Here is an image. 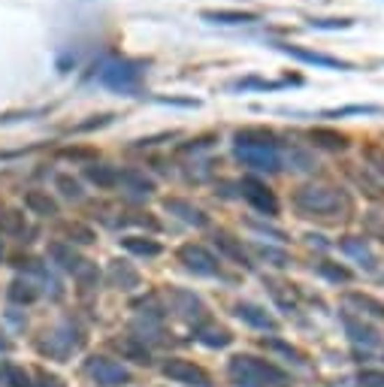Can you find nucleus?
I'll use <instances>...</instances> for the list:
<instances>
[{
	"label": "nucleus",
	"instance_id": "nucleus-1",
	"mask_svg": "<svg viewBox=\"0 0 384 387\" xmlns=\"http://www.w3.org/2000/svg\"><path fill=\"white\" fill-rule=\"evenodd\" d=\"M233 154L242 167L254 173H279L281 152L269 131H239L233 136Z\"/></svg>",
	"mask_w": 384,
	"mask_h": 387
},
{
	"label": "nucleus",
	"instance_id": "nucleus-2",
	"mask_svg": "<svg viewBox=\"0 0 384 387\" xmlns=\"http://www.w3.org/2000/svg\"><path fill=\"white\" fill-rule=\"evenodd\" d=\"M227 375H230L233 387H285L288 384V372H281L276 363L260 360L254 354L230 357Z\"/></svg>",
	"mask_w": 384,
	"mask_h": 387
},
{
	"label": "nucleus",
	"instance_id": "nucleus-3",
	"mask_svg": "<svg viewBox=\"0 0 384 387\" xmlns=\"http://www.w3.org/2000/svg\"><path fill=\"white\" fill-rule=\"evenodd\" d=\"M294 206L303 212L306 218H336L351 209L348 197L339 188L327 185H303L294 194Z\"/></svg>",
	"mask_w": 384,
	"mask_h": 387
},
{
	"label": "nucleus",
	"instance_id": "nucleus-4",
	"mask_svg": "<svg viewBox=\"0 0 384 387\" xmlns=\"http://www.w3.org/2000/svg\"><path fill=\"white\" fill-rule=\"evenodd\" d=\"M45 254H49V261L58 266V270L70 272L73 279L82 284V288H97V282H100L97 263H91L88 257H82L70 242H64V239H54V242H49V251H45Z\"/></svg>",
	"mask_w": 384,
	"mask_h": 387
},
{
	"label": "nucleus",
	"instance_id": "nucleus-5",
	"mask_svg": "<svg viewBox=\"0 0 384 387\" xmlns=\"http://www.w3.org/2000/svg\"><path fill=\"white\" fill-rule=\"evenodd\" d=\"M43 357L49 360H67L73 351H82L85 348V333L73 324V321H64L61 327H54L52 333H45L40 342H36Z\"/></svg>",
	"mask_w": 384,
	"mask_h": 387
},
{
	"label": "nucleus",
	"instance_id": "nucleus-6",
	"mask_svg": "<svg viewBox=\"0 0 384 387\" xmlns=\"http://www.w3.org/2000/svg\"><path fill=\"white\" fill-rule=\"evenodd\" d=\"M145 67H149L145 61H109L100 67L97 82L112 91H121V94H133L145 76Z\"/></svg>",
	"mask_w": 384,
	"mask_h": 387
},
{
	"label": "nucleus",
	"instance_id": "nucleus-7",
	"mask_svg": "<svg viewBox=\"0 0 384 387\" xmlns=\"http://www.w3.org/2000/svg\"><path fill=\"white\" fill-rule=\"evenodd\" d=\"M167 302H170V312L176 318L182 321H188V324H203L206 315H209V309H206V302L197 297L194 291H185V288H170L167 291Z\"/></svg>",
	"mask_w": 384,
	"mask_h": 387
},
{
	"label": "nucleus",
	"instance_id": "nucleus-8",
	"mask_svg": "<svg viewBox=\"0 0 384 387\" xmlns=\"http://www.w3.org/2000/svg\"><path fill=\"white\" fill-rule=\"evenodd\" d=\"M85 372L97 387H124V384H131V372H127L118 360H109V357H103V354L88 357Z\"/></svg>",
	"mask_w": 384,
	"mask_h": 387
},
{
	"label": "nucleus",
	"instance_id": "nucleus-9",
	"mask_svg": "<svg viewBox=\"0 0 384 387\" xmlns=\"http://www.w3.org/2000/svg\"><path fill=\"white\" fill-rule=\"evenodd\" d=\"M161 372H163V379L185 384V387H212V379H209V372L203 366L182 360V357H170V360L161 366Z\"/></svg>",
	"mask_w": 384,
	"mask_h": 387
},
{
	"label": "nucleus",
	"instance_id": "nucleus-10",
	"mask_svg": "<svg viewBox=\"0 0 384 387\" xmlns=\"http://www.w3.org/2000/svg\"><path fill=\"white\" fill-rule=\"evenodd\" d=\"M239 191H242V197L249 200L258 212H263L267 218L279 215V200H276V194H272V188L267 185V182H260L258 176H245L239 182Z\"/></svg>",
	"mask_w": 384,
	"mask_h": 387
},
{
	"label": "nucleus",
	"instance_id": "nucleus-11",
	"mask_svg": "<svg viewBox=\"0 0 384 387\" xmlns=\"http://www.w3.org/2000/svg\"><path fill=\"white\" fill-rule=\"evenodd\" d=\"M281 54L294 58L300 64H309V67H321V70H351L348 61H339L333 54H321V52H312V49H303V45H290V43H272Z\"/></svg>",
	"mask_w": 384,
	"mask_h": 387
},
{
	"label": "nucleus",
	"instance_id": "nucleus-12",
	"mask_svg": "<svg viewBox=\"0 0 384 387\" xmlns=\"http://www.w3.org/2000/svg\"><path fill=\"white\" fill-rule=\"evenodd\" d=\"M179 261L188 272L194 275H215L218 272V257L209 251V248L197 245V242H185L179 248Z\"/></svg>",
	"mask_w": 384,
	"mask_h": 387
},
{
	"label": "nucleus",
	"instance_id": "nucleus-13",
	"mask_svg": "<svg viewBox=\"0 0 384 387\" xmlns=\"http://www.w3.org/2000/svg\"><path fill=\"white\" fill-rule=\"evenodd\" d=\"M236 318L242 324H249L251 330H260V333H276L279 330V321L258 302H236Z\"/></svg>",
	"mask_w": 384,
	"mask_h": 387
},
{
	"label": "nucleus",
	"instance_id": "nucleus-14",
	"mask_svg": "<svg viewBox=\"0 0 384 387\" xmlns=\"http://www.w3.org/2000/svg\"><path fill=\"white\" fill-rule=\"evenodd\" d=\"M163 209H167L170 215H176L179 221H185V224L197 227V230L209 227V215L203 209H197L194 203L185 200V197H167V200H163Z\"/></svg>",
	"mask_w": 384,
	"mask_h": 387
},
{
	"label": "nucleus",
	"instance_id": "nucleus-15",
	"mask_svg": "<svg viewBox=\"0 0 384 387\" xmlns=\"http://www.w3.org/2000/svg\"><path fill=\"white\" fill-rule=\"evenodd\" d=\"M112 348L121 354V360H131L136 366H152V348L136 336H121V339H112Z\"/></svg>",
	"mask_w": 384,
	"mask_h": 387
},
{
	"label": "nucleus",
	"instance_id": "nucleus-16",
	"mask_svg": "<svg viewBox=\"0 0 384 387\" xmlns=\"http://www.w3.org/2000/svg\"><path fill=\"white\" fill-rule=\"evenodd\" d=\"M345 306L348 312H357V318H372V321H384V302L369 297V293H360V291H351L345 293Z\"/></svg>",
	"mask_w": 384,
	"mask_h": 387
},
{
	"label": "nucleus",
	"instance_id": "nucleus-17",
	"mask_svg": "<svg viewBox=\"0 0 384 387\" xmlns=\"http://www.w3.org/2000/svg\"><path fill=\"white\" fill-rule=\"evenodd\" d=\"M106 279H109V284H112V288H118V291H136V288L142 284V275L136 272L127 261H112V263H109Z\"/></svg>",
	"mask_w": 384,
	"mask_h": 387
},
{
	"label": "nucleus",
	"instance_id": "nucleus-18",
	"mask_svg": "<svg viewBox=\"0 0 384 387\" xmlns=\"http://www.w3.org/2000/svg\"><path fill=\"white\" fill-rule=\"evenodd\" d=\"M345 333L351 336L354 345H363V348H378L381 345V336L376 327H369L363 318H354V315H345Z\"/></svg>",
	"mask_w": 384,
	"mask_h": 387
},
{
	"label": "nucleus",
	"instance_id": "nucleus-19",
	"mask_svg": "<svg viewBox=\"0 0 384 387\" xmlns=\"http://www.w3.org/2000/svg\"><path fill=\"white\" fill-rule=\"evenodd\" d=\"M200 18L209 24H254V22H260L258 13H245V9H203Z\"/></svg>",
	"mask_w": 384,
	"mask_h": 387
},
{
	"label": "nucleus",
	"instance_id": "nucleus-20",
	"mask_svg": "<svg viewBox=\"0 0 384 387\" xmlns=\"http://www.w3.org/2000/svg\"><path fill=\"white\" fill-rule=\"evenodd\" d=\"M339 248L351 257V261H357L367 272L376 270V263H378V261H376V254H372V248L367 245V239H363V236H345L342 242H339Z\"/></svg>",
	"mask_w": 384,
	"mask_h": 387
},
{
	"label": "nucleus",
	"instance_id": "nucleus-21",
	"mask_svg": "<svg viewBox=\"0 0 384 387\" xmlns=\"http://www.w3.org/2000/svg\"><path fill=\"white\" fill-rule=\"evenodd\" d=\"M215 245H218V251H221V254L227 257V261H233L236 266H251L249 251H245L239 239L230 236L227 230H218V233H215Z\"/></svg>",
	"mask_w": 384,
	"mask_h": 387
},
{
	"label": "nucleus",
	"instance_id": "nucleus-22",
	"mask_svg": "<svg viewBox=\"0 0 384 387\" xmlns=\"http://www.w3.org/2000/svg\"><path fill=\"white\" fill-rule=\"evenodd\" d=\"M288 85H300V79H260V76H249V79H236L227 85V91H279Z\"/></svg>",
	"mask_w": 384,
	"mask_h": 387
},
{
	"label": "nucleus",
	"instance_id": "nucleus-23",
	"mask_svg": "<svg viewBox=\"0 0 384 387\" xmlns=\"http://www.w3.org/2000/svg\"><path fill=\"white\" fill-rule=\"evenodd\" d=\"M194 339L206 348H227L233 342V333L227 327H218V324H200L194 330Z\"/></svg>",
	"mask_w": 384,
	"mask_h": 387
},
{
	"label": "nucleus",
	"instance_id": "nucleus-24",
	"mask_svg": "<svg viewBox=\"0 0 384 387\" xmlns=\"http://www.w3.org/2000/svg\"><path fill=\"white\" fill-rule=\"evenodd\" d=\"M24 206L40 218H54L58 215V203L54 197H49V191H27L24 194Z\"/></svg>",
	"mask_w": 384,
	"mask_h": 387
},
{
	"label": "nucleus",
	"instance_id": "nucleus-25",
	"mask_svg": "<svg viewBox=\"0 0 384 387\" xmlns=\"http://www.w3.org/2000/svg\"><path fill=\"white\" fill-rule=\"evenodd\" d=\"M6 297H9V302H15V306H31V302L40 300V288H36L31 279H15L6 288Z\"/></svg>",
	"mask_w": 384,
	"mask_h": 387
},
{
	"label": "nucleus",
	"instance_id": "nucleus-26",
	"mask_svg": "<svg viewBox=\"0 0 384 387\" xmlns=\"http://www.w3.org/2000/svg\"><path fill=\"white\" fill-rule=\"evenodd\" d=\"M121 248H124V251H131V254H140V257H158L163 251L161 242H158V239H152V236H124Z\"/></svg>",
	"mask_w": 384,
	"mask_h": 387
},
{
	"label": "nucleus",
	"instance_id": "nucleus-27",
	"mask_svg": "<svg viewBox=\"0 0 384 387\" xmlns=\"http://www.w3.org/2000/svg\"><path fill=\"white\" fill-rule=\"evenodd\" d=\"M85 179L94 182L97 188L109 191V188L118 185V170L109 167V163H88V167H85Z\"/></svg>",
	"mask_w": 384,
	"mask_h": 387
},
{
	"label": "nucleus",
	"instance_id": "nucleus-28",
	"mask_svg": "<svg viewBox=\"0 0 384 387\" xmlns=\"http://www.w3.org/2000/svg\"><path fill=\"white\" fill-rule=\"evenodd\" d=\"M118 185L133 191V194H152L154 191V182L145 176L142 170H121L118 173Z\"/></svg>",
	"mask_w": 384,
	"mask_h": 387
},
{
	"label": "nucleus",
	"instance_id": "nucleus-29",
	"mask_svg": "<svg viewBox=\"0 0 384 387\" xmlns=\"http://www.w3.org/2000/svg\"><path fill=\"white\" fill-rule=\"evenodd\" d=\"M312 143L321 145V149H327V152L348 149V140H345L342 133H336V131H327V127H315V131H312Z\"/></svg>",
	"mask_w": 384,
	"mask_h": 387
},
{
	"label": "nucleus",
	"instance_id": "nucleus-30",
	"mask_svg": "<svg viewBox=\"0 0 384 387\" xmlns=\"http://www.w3.org/2000/svg\"><path fill=\"white\" fill-rule=\"evenodd\" d=\"M64 236H67L70 245H91L94 242V230L88 224H82V221H70V224H64Z\"/></svg>",
	"mask_w": 384,
	"mask_h": 387
},
{
	"label": "nucleus",
	"instance_id": "nucleus-31",
	"mask_svg": "<svg viewBox=\"0 0 384 387\" xmlns=\"http://www.w3.org/2000/svg\"><path fill=\"white\" fill-rule=\"evenodd\" d=\"M54 188H58V194H61L64 200H82V197H85L82 182L73 179L70 173H58V176H54Z\"/></svg>",
	"mask_w": 384,
	"mask_h": 387
},
{
	"label": "nucleus",
	"instance_id": "nucleus-32",
	"mask_svg": "<svg viewBox=\"0 0 384 387\" xmlns=\"http://www.w3.org/2000/svg\"><path fill=\"white\" fill-rule=\"evenodd\" d=\"M254 254H258L263 263L279 266V270H285V266L290 263V254L285 251V248H276V245H254Z\"/></svg>",
	"mask_w": 384,
	"mask_h": 387
},
{
	"label": "nucleus",
	"instance_id": "nucleus-33",
	"mask_svg": "<svg viewBox=\"0 0 384 387\" xmlns=\"http://www.w3.org/2000/svg\"><path fill=\"white\" fill-rule=\"evenodd\" d=\"M133 333L136 336H142V342L149 339V342H161V336H163V330H161V318H149V315H142L140 321H133Z\"/></svg>",
	"mask_w": 384,
	"mask_h": 387
},
{
	"label": "nucleus",
	"instance_id": "nucleus-34",
	"mask_svg": "<svg viewBox=\"0 0 384 387\" xmlns=\"http://www.w3.org/2000/svg\"><path fill=\"white\" fill-rule=\"evenodd\" d=\"M3 384L6 387H36L31 372L24 370V366H15V363H6L3 366Z\"/></svg>",
	"mask_w": 384,
	"mask_h": 387
},
{
	"label": "nucleus",
	"instance_id": "nucleus-35",
	"mask_svg": "<svg viewBox=\"0 0 384 387\" xmlns=\"http://www.w3.org/2000/svg\"><path fill=\"white\" fill-rule=\"evenodd\" d=\"M0 233H6V236H24V215L22 212H3L0 215Z\"/></svg>",
	"mask_w": 384,
	"mask_h": 387
},
{
	"label": "nucleus",
	"instance_id": "nucleus-36",
	"mask_svg": "<svg viewBox=\"0 0 384 387\" xmlns=\"http://www.w3.org/2000/svg\"><path fill=\"white\" fill-rule=\"evenodd\" d=\"M318 272H321L327 282H333V284H348L351 282V272L345 270V266H339V263H330V261L318 263Z\"/></svg>",
	"mask_w": 384,
	"mask_h": 387
},
{
	"label": "nucleus",
	"instance_id": "nucleus-37",
	"mask_svg": "<svg viewBox=\"0 0 384 387\" xmlns=\"http://www.w3.org/2000/svg\"><path fill=\"white\" fill-rule=\"evenodd\" d=\"M263 348H267V351H272V354L288 357L290 363H300V366H303V354H300L297 348H290L288 342H281V339H263Z\"/></svg>",
	"mask_w": 384,
	"mask_h": 387
},
{
	"label": "nucleus",
	"instance_id": "nucleus-38",
	"mask_svg": "<svg viewBox=\"0 0 384 387\" xmlns=\"http://www.w3.org/2000/svg\"><path fill=\"white\" fill-rule=\"evenodd\" d=\"M312 31H348L354 27V18H309Z\"/></svg>",
	"mask_w": 384,
	"mask_h": 387
},
{
	"label": "nucleus",
	"instance_id": "nucleus-39",
	"mask_svg": "<svg viewBox=\"0 0 384 387\" xmlns=\"http://www.w3.org/2000/svg\"><path fill=\"white\" fill-rule=\"evenodd\" d=\"M363 230H367L372 239H381L384 242V212H367V215H363Z\"/></svg>",
	"mask_w": 384,
	"mask_h": 387
},
{
	"label": "nucleus",
	"instance_id": "nucleus-40",
	"mask_svg": "<svg viewBox=\"0 0 384 387\" xmlns=\"http://www.w3.org/2000/svg\"><path fill=\"white\" fill-rule=\"evenodd\" d=\"M363 161H367L369 167L384 179V149L381 145H367V149H363Z\"/></svg>",
	"mask_w": 384,
	"mask_h": 387
},
{
	"label": "nucleus",
	"instance_id": "nucleus-41",
	"mask_svg": "<svg viewBox=\"0 0 384 387\" xmlns=\"http://www.w3.org/2000/svg\"><path fill=\"white\" fill-rule=\"evenodd\" d=\"M290 167H294V170H303V173H309V170H315V167H318V161L312 158V154H306V152L294 149V152H290Z\"/></svg>",
	"mask_w": 384,
	"mask_h": 387
},
{
	"label": "nucleus",
	"instance_id": "nucleus-42",
	"mask_svg": "<svg viewBox=\"0 0 384 387\" xmlns=\"http://www.w3.org/2000/svg\"><path fill=\"white\" fill-rule=\"evenodd\" d=\"M357 384L360 387H384V370H360Z\"/></svg>",
	"mask_w": 384,
	"mask_h": 387
},
{
	"label": "nucleus",
	"instance_id": "nucleus-43",
	"mask_svg": "<svg viewBox=\"0 0 384 387\" xmlns=\"http://www.w3.org/2000/svg\"><path fill=\"white\" fill-rule=\"evenodd\" d=\"M112 122V115H94V122H85V124H79L76 127V133H85V131H94V127H103Z\"/></svg>",
	"mask_w": 384,
	"mask_h": 387
},
{
	"label": "nucleus",
	"instance_id": "nucleus-44",
	"mask_svg": "<svg viewBox=\"0 0 384 387\" xmlns=\"http://www.w3.org/2000/svg\"><path fill=\"white\" fill-rule=\"evenodd\" d=\"M36 387H67V384H64V379H58V375H52V372H40V384Z\"/></svg>",
	"mask_w": 384,
	"mask_h": 387
},
{
	"label": "nucleus",
	"instance_id": "nucleus-45",
	"mask_svg": "<svg viewBox=\"0 0 384 387\" xmlns=\"http://www.w3.org/2000/svg\"><path fill=\"white\" fill-rule=\"evenodd\" d=\"M251 227H254V230H260V233H269V236H276V239H285V233H281V230H269L267 224H258V221H254Z\"/></svg>",
	"mask_w": 384,
	"mask_h": 387
},
{
	"label": "nucleus",
	"instance_id": "nucleus-46",
	"mask_svg": "<svg viewBox=\"0 0 384 387\" xmlns=\"http://www.w3.org/2000/svg\"><path fill=\"white\" fill-rule=\"evenodd\" d=\"M9 348H13V342H9V339L0 333V351H9Z\"/></svg>",
	"mask_w": 384,
	"mask_h": 387
},
{
	"label": "nucleus",
	"instance_id": "nucleus-47",
	"mask_svg": "<svg viewBox=\"0 0 384 387\" xmlns=\"http://www.w3.org/2000/svg\"><path fill=\"white\" fill-rule=\"evenodd\" d=\"M0 384H3V366H0Z\"/></svg>",
	"mask_w": 384,
	"mask_h": 387
}]
</instances>
